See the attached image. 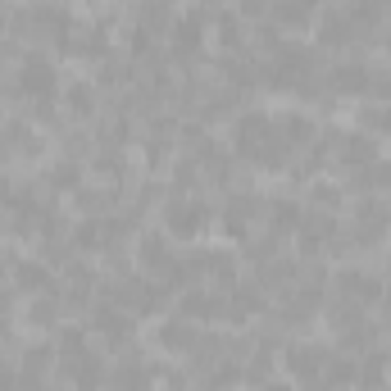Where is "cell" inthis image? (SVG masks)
<instances>
[{"instance_id":"1","label":"cell","mask_w":391,"mask_h":391,"mask_svg":"<svg viewBox=\"0 0 391 391\" xmlns=\"http://www.w3.org/2000/svg\"><path fill=\"white\" fill-rule=\"evenodd\" d=\"M23 82H28V91H46V87H50V68H41V64H28Z\"/></svg>"}]
</instances>
